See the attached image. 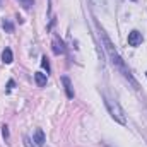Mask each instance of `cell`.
<instances>
[{
    "instance_id": "16",
    "label": "cell",
    "mask_w": 147,
    "mask_h": 147,
    "mask_svg": "<svg viewBox=\"0 0 147 147\" xmlns=\"http://www.w3.org/2000/svg\"><path fill=\"white\" fill-rule=\"evenodd\" d=\"M0 2H2V0H0Z\"/></svg>"
},
{
    "instance_id": "9",
    "label": "cell",
    "mask_w": 147,
    "mask_h": 147,
    "mask_svg": "<svg viewBox=\"0 0 147 147\" xmlns=\"http://www.w3.org/2000/svg\"><path fill=\"white\" fill-rule=\"evenodd\" d=\"M2 28H3V31H5V33H14V24L10 22V19H3Z\"/></svg>"
},
{
    "instance_id": "12",
    "label": "cell",
    "mask_w": 147,
    "mask_h": 147,
    "mask_svg": "<svg viewBox=\"0 0 147 147\" xmlns=\"http://www.w3.org/2000/svg\"><path fill=\"white\" fill-rule=\"evenodd\" d=\"M2 135H3V139H5V140H9V127H7V125H3V127H2Z\"/></svg>"
},
{
    "instance_id": "15",
    "label": "cell",
    "mask_w": 147,
    "mask_h": 147,
    "mask_svg": "<svg viewBox=\"0 0 147 147\" xmlns=\"http://www.w3.org/2000/svg\"><path fill=\"white\" fill-rule=\"evenodd\" d=\"M146 75H147V72H146Z\"/></svg>"
},
{
    "instance_id": "7",
    "label": "cell",
    "mask_w": 147,
    "mask_h": 147,
    "mask_svg": "<svg viewBox=\"0 0 147 147\" xmlns=\"http://www.w3.org/2000/svg\"><path fill=\"white\" fill-rule=\"evenodd\" d=\"M34 144L38 147L45 146V134H43L41 128H36V132H34Z\"/></svg>"
},
{
    "instance_id": "6",
    "label": "cell",
    "mask_w": 147,
    "mask_h": 147,
    "mask_svg": "<svg viewBox=\"0 0 147 147\" xmlns=\"http://www.w3.org/2000/svg\"><path fill=\"white\" fill-rule=\"evenodd\" d=\"M2 62L3 63H12L14 62V55H12V50L10 48H5L2 51Z\"/></svg>"
},
{
    "instance_id": "4",
    "label": "cell",
    "mask_w": 147,
    "mask_h": 147,
    "mask_svg": "<svg viewBox=\"0 0 147 147\" xmlns=\"http://www.w3.org/2000/svg\"><path fill=\"white\" fill-rule=\"evenodd\" d=\"M62 82H63V86H65L67 98H69V99H72V98H74V89H72V84H70V79L63 75V77H62Z\"/></svg>"
},
{
    "instance_id": "2",
    "label": "cell",
    "mask_w": 147,
    "mask_h": 147,
    "mask_svg": "<svg viewBox=\"0 0 147 147\" xmlns=\"http://www.w3.org/2000/svg\"><path fill=\"white\" fill-rule=\"evenodd\" d=\"M106 106H108V111H110L111 118H113L115 121H118L120 125H125V123H127L125 111L121 110V106L118 105V101H113L110 98H106Z\"/></svg>"
},
{
    "instance_id": "3",
    "label": "cell",
    "mask_w": 147,
    "mask_h": 147,
    "mask_svg": "<svg viewBox=\"0 0 147 147\" xmlns=\"http://www.w3.org/2000/svg\"><path fill=\"white\" fill-rule=\"evenodd\" d=\"M142 33H139V31H132V33H128V45L130 46H139L140 43H142Z\"/></svg>"
},
{
    "instance_id": "8",
    "label": "cell",
    "mask_w": 147,
    "mask_h": 147,
    "mask_svg": "<svg viewBox=\"0 0 147 147\" xmlns=\"http://www.w3.org/2000/svg\"><path fill=\"white\" fill-rule=\"evenodd\" d=\"M46 79H48V74H43V72H36L34 74V80H36V84L39 86V87L46 86Z\"/></svg>"
},
{
    "instance_id": "5",
    "label": "cell",
    "mask_w": 147,
    "mask_h": 147,
    "mask_svg": "<svg viewBox=\"0 0 147 147\" xmlns=\"http://www.w3.org/2000/svg\"><path fill=\"white\" fill-rule=\"evenodd\" d=\"M63 51H65V48H63V43H62L58 38L55 36V38H53V53H55V55H62Z\"/></svg>"
},
{
    "instance_id": "1",
    "label": "cell",
    "mask_w": 147,
    "mask_h": 147,
    "mask_svg": "<svg viewBox=\"0 0 147 147\" xmlns=\"http://www.w3.org/2000/svg\"><path fill=\"white\" fill-rule=\"evenodd\" d=\"M101 36H103V41H105V48H106V51H108V55H110V58H111V62H113V65H115L116 69H120V70L123 72V75H125V77H127V79H128V80H130V82H132V84L135 86V87H137V84H135V80L132 79V75H130V72H128V70L125 69V63H123L121 57H120V55L116 53V50L113 48V45H111L110 38L106 36V34H105L103 31H101Z\"/></svg>"
},
{
    "instance_id": "11",
    "label": "cell",
    "mask_w": 147,
    "mask_h": 147,
    "mask_svg": "<svg viewBox=\"0 0 147 147\" xmlns=\"http://www.w3.org/2000/svg\"><path fill=\"white\" fill-rule=\"evenodd\" d=\"M41 67L46 70V74H50V63H48V58H46V57L41 58Z\"/></svg>"
},
{
    "instance_id": "13",
    "label": "cell",
    "mask_w": 147,
    "mask_h": 147,
    "mask_svg": "<svg viewBox=\"0 0 147 147\" xmlns=\"http://www.w3.org/2000/svg\"><path fill=\"white\" fill-rule=\"evenodd\" d=\"M24 146H26V147H33L31 140H29V137H24Z\"/></svg>"
},
{
    "instance_id": "14",
    "label": "cell",
    "mask_w": 147,
    "mask_h": 147,
    "mask_svg": "<svg viewBox=\"0 0 147 147\" xmlns=\"http://www.w3.org/2000/svg\"><path fill=\"white\" fill-rule=\"evenodd\" d=\"M14 86H16V82H14V80H9V84H7V91H10Z\"/></svg>"
},
{
    "instance_id": "10",
    "label": "cell",
    "mask_w": 147,
    "mask_h": 147,
    "mask_svg": "<svg viewBox=\"0 0 147 147\" xmlns=\"http://www.w3.org/2000/svg\"><path fill=\"white\" fill-rule=\"evenodd\" d=\"M17 2H19L24 9H31V7L34 5V0H17Z\"/></svg>"
}]
</instances>
